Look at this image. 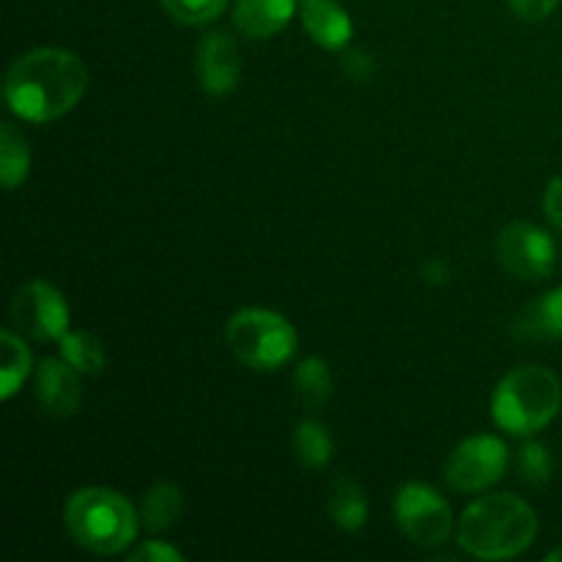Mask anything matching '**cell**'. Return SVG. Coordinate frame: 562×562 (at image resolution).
Instances as JSON below:
<instances>
[{
  "label": "cell",
  "mask_w": 562,
  "mask_h": 562,
  "mask_svg": "<svg viewBox=\"0 0 562 562\" xmlns=\"http://www.w3.org/2000/svg\"><path fill=\"white\" fill-rule=\"evenodd\" d=\"M88 66L60 47H36L16 58L5 75V104L27 124H49L77 108L88 91Z\"/></svg>",
  "instance_id": "6da1fadb"
},
{
  "label": "cell",
  "mask_w": 562,
  "mask_h": 562,
  "mask_svg": "<svg viewBox=\"0 0 562 562\" xmlns=\"http://www.w3.org/2000/svg\"><path fill=\"white\" fill-rule=\"evenodd\" d=\"M538 516L530 503L516 494H486L467 505L456 538L467 554L477 560H510L532 547Z\"/></svg>",
  "instance_id": "7a4b0ae2"
},
{
  "label": "cell",
  "mask_w": 562,
  "mask_h": 562,
  "mask_svg": "<svg viewBox=\"0 0 562 562\" xmlns=\"http://www.w3.org/2000/svg\"><path fill=\"white\" fill-rule=\"evenodd\" d=\"M64 525L77 547L93 554H121L137 538L140 514L132 508L124 494L88 486L66 499Z\"/></svg>",
  "instance_id": "3957f363"
},
{
  "label": "cell",
  "mask_w": 562,
  "mask_h": 562,
  "mask_svg": "<svg viewBox=\"0 0 562 562\" xmlns=\"http://www.w3.org/2000/svg\"><path fill=\"white\" fill-rule=\"evenodd\" d=\"M562 406V382L543 366H521L499 379L492 395V417L510 437L543 431Z\"/></svg>",
  "instance_id": "277c9868"
},
{
  "label": "cell",
  "mask_w": 562,
  "mask_h": 562,
  "mask_svg": "<svg viewBox=\"0 0 562 562\" xmlns=\"http://www.w3.org/2000/svg\"><path fill=\"white\" fill-rule=\"evenodd\" d=\"M231 351L250 371H280L296 355V329L285 316L263 307H245L234 313L225 329Z\"/></svg>",
  "instance_id": "5b68a950"
},
{
  "label": "cell",
  "mask_w": 562,
  "mask_h": 562,
  "mask_svg": "<svg viewBox=\"0 0 562 562\" xmlns=\"http://www.w3.org/2000/svg\"><path fill=\"white\" fill-rule=\"evenodd\" d=\"M393 514L398 527L417 547H442L453 532V510L426 483H406L395 494Z\"/></svg>",
  "instance_id": "8992f818"
},
{
  "label": "cell",
  "mask_w": 562,
  "mask_h": 562,
  "mask_svg": "<svg viewBox=\"0 0 562 562\" xmlns=\"http://www.w3.org/2000/svg\"><path fill=\"white\" fill-rule=\"evenodd\" d=\"M505 467H508V448L503 439L492 434H475L450 453L445 481L456 492L475 494L494 486L505 475Z\"/></svg>",
  "instance_id": "52a82bcc"
},
{
  "label": "cell",
  "mask_w": 562,
  "mask_h": 562,
  "mask_svg": "<svg viewBox=\"0 0 562 562\" xmlns=\"http://www.w3.org/2000/svg\"><path fill=\"white\" fill-rule=\"evenodd\" d=\"M497 258L514 278L541 283L552 278L558 247L552 236L530 223H510L497 236Z\"/></svg>",
  "instance_id": "ba28073f"
},
{
  "label": "cell",
  "mask_w": 562,
  "mask_h": 562,
  "mask_svg": "<svg viewBox=\"0 0 562 562\" xmlns=\"http://www.w3.org/2000/svg\"><path fill=\"white\" fill-rule=\"evenodd\" d=\"M69 302L47 280H31L20 285L11 300V322L36 340L58 344L69 333Z\"/></svg>",
  "instance_id": "9c48e42d"
},
{
  "label": "cell",
  "mask_w": 562,
  "mask_h": 562,
  "mask_svg": "<svg viewBox=\"0 0 562 562\" xmlns=\"http://www.w3.org/2000/svg\"><path fill=\"white\" fill-rule=\"evenodd\" d=\"M195 75L209 97H228L241 77V55L234 38L223 31H212L195 49Z\"/></svg>",
  "instance_id": "30bf717a"
},
{
  "label": "cell",
  "mask_w": 562,
  "mask_h": 562,
  "mask_svg": "<svg viewBox=\"0 0 562 562\" xmlns=\"http://www.w3.org/2000/svg\"><path fill=\"white\" fill-rule=\"evenodd\" d=\"M82 373L71 368L69 362L60 360H44L36 366L33 373V390H36V401L42 412L53 417H75L82 406Z\"/></svg>",
  "instance_id": "8fae6325"
},
{
  "label": "cell",
  "mask_w": 562,
  "mask_h": 562,
  "mask_svg": "<svg viewBox=\"0 0 562 562\" xmlns=\"http://www.w3.org/2000/svg\"><path fill=\"white\" fill-rule=\"evenodd\" d=\"M300 16L307 36L324 49L349 47L355 22L338 0H300Z\"/></svg>",
  "instance_id": "7c38bea8"
},
{
  "label": "cell",
  "mask_w": 562,
  "mask_h": 562,
  "mask_svg": "<svg viewBox=\"0 0 562 562\" xmlns=\"http://www.w3.org/2000/svg\"><path fill=\"white\" fill-rule=\"evenodd\" d=\"M300 11V0H236L234 25L247 38H272Z\"/></svg>",
  "instance_id": "4fadbf2b"
},
{
  "label": "cell",
  "mask_w": 562,
  "mask_h": 562,
  "mask_svg": "<svg viewBox=\"0 0 562 562\" xmlns=\"http://www.w3.org/2000/svg\"><path fill=\"white\" fill-rule=\"evenodd\" d=\"M514 333L530 340H562V285L538 296L519 316Z\"/></svg>",
  "instance_id": "5bb4252c"
},
{
  "label": "cell",
  "mask_w": 562,
  "mask_h": 562,
  "mask_svg": "<svg viewBox=\"0 0 562 562\" xmlns=\"http://www.w3.org/2000/svg\"><path fill=\"white\" fill-rule=\"evenodd\" d=\"M31 176V146L11 121L0 124V181L5 192H14Z\"/></svg>",
  "instance_id": "9a60e30c"
},
{
  "label": "cell",
  "mask_w": 562,
  "mask_h": 562,
  "mask_svg": "<svg viewBox=\"0 0 562 562\" xmlns=\"http://www.w3.org/2000/svg\"><path fill=\"white\" fill-rule=\"evenodd\" d=\"M181 510H184L181 488L173 483H157L140 499V525L148 532H165L181 519Z\"/></svg>",
  "instance_id": "2e32d148"
},
{
  "label": "cell",
  "mask_w": 562,
  "mask_h": 562,
  "mask_svg": "<svg viewBox=\"0 0 562 562\" xmlns=\"http://www.w3.org/2000/svg\"><path fill=\"white\" fill-rule=\"evenodd\" d=\"M329 516L344 532H360L368 521V497L360 483L338 477L329 492Z\"/></svg>",
  "instance_id": "e0dca14e"
},
{
  "label": "cell",
  "mask_w": 562,
  "mask_h": 562,
  "mask_svg": "<svg viewBox=\"0 0 562 562\" xmlns=\"http://www.w3.org/2000/svg\"><path fill=\"white\" fill-rule=\"evenodd\" d=\"M0 351H3V366H0V398L11 401L20 393L22 382L31 376L33 357L27 351V346L22 344L20 335H14L11 329L0 333Z\"/></svg>",
  "instance_id": "ac0fdd59"
},
{
  "label": "cell",
  "mask_w": 562,
  "mask_h": 562,
  "mask_svg": "<svg viewBox=\"0 0 562 562\" xmlns=\"http://www.w3.org/2000/svg\"><path fill=\"white\" fill-rule=\"evenodd\" d=\"M60 357L69 362L71 368L82 373V376H97L108 366V355H104L102 340L86 329H69L64 338L58 340Z\"/></svg>",
  "instance_id": "d6986e66"
},
{
  "label": "cell",
  "mask_w": 562,
  "mask_h": 562,
  "mask_svg": "<svg viewBox=\"0 0 562 562\" xmlns=\"http://www.w3.org/2000/svg\"><path fill=\"white\" fill-rule=\"evenodd\" d=\"M333 437H329V431L324 428V423L307 417V420H302L300 426H296L294 453L305 470H324V467L333 461Z\"/></svg>",
  "instance_id": "ffe728a7"
},
{
  "label": "cell",
  "mask_w": 562,
  "mask_h": 562,
  "mask_svg": "<svg viewBox=\"0 0 562 562\" xmlns=\"http://www.w3.org/2000/svg\"><path fill=\"white\" fill-rule=\"evenodd\" d=\"M294 387L302 404L311 406V409L327 404L329 395H333V373H329L327 362L322 357L302 360L294 371Z\"/></svg>",
  "instance_id": "44dd1931"
},
{
  "label": "cell",
  "mask_w": 562,
  "mask_h": 562,
  "mask_svg": "<svg viewBox=\"0 0 562 562\" xmlns=\"http://www.w3.org/2000/svg\"><path fill=\"white\" fill-rule=\"evenodd\" d=\"M552 453L541 442H525L516 456V472L527 486H547L552 481Z\"/></svg>",
  "instance_id": "7402d4cb"
},
{
  "label": "cell",
  "mask_w": 562,
  "mask_h": 562,
  "mask_svg": "<svg viewBox=\"0 0 562 562\" xmlns=\"http://www.w3.org/2000/svg\"><path fill=\"white\" fill-rule=\"evenodd\" d=\"M159 3L181 25H209L223 14L228 0H159Z\"/></svg>",
  "instance_id": "603a6c76"
},
{
  "label": "cell",
  "mask_w": 562,
  "mask_h": 562,
  "mask_svg": "<svg viewBox=\"0 0 562 562\" xmlns=\"http://www.w3.org/2000/svg\"><path fill=\"white\" fill-rule=\"evenodd\" d=\"M130 562H184V554L165 541H146L130 554Z\"/></svg>",
  "instance_id": "cb8c5ba5"
},
{
  "label": "cell",
  "mask_w": 562,
  "mask_h": 562,
  "mask_svg": "<svg viewBox=\"0 0 562 562\" xmlns=\"http://www.w3.org/2000/svg\"><path fill=\"white\" fill-rule=\"evenodd\" d=\"M508 5L514 9L516 16L527 22H541L547 16L554 14V9L560 5V0H508Z\"/></svg>",
  "instance_id": "d4e9b609"
},
{
  "label": "cell",
  "mask_w": 562,
  "mask_h": 562,
  "mask_svg": "<svg viewBox=\"0 0 562 562\" xmlns=\"http://www.w3.org/2000/svg\"><path fill=\"white\" fill-rule=\"evenodd\" d=\"M543 214H547V220L554 228L562 231V176L547 184V192H543Z\"/></svg>",
  "instance_id": "484cf974"
},
{
  "label": "cell",
  "mask_w": 562,
  "mask_h": 562,
  "mask_svg": "<svg viewBox=\"0 0 562 562\" xmlns=\"http://www.w3.org/2000/svg\"><path fill=\"white\" fill-rule=\"evenodd\" d=\"M344 66H346V71H351V77H357V80H366L368 71L373 69V64L368 60V55L362 53V49H355V53L346 55Z\"/></svg>",
  "instance_id": "4316f807"
},
{
  "label": "cell",
  "mask_w": 562,
  "mask_h": 562,
  "mask_svg": "<svg viewBox=\"0 0 562 562\" xmlns=\"http://www.w3.org/2000/svg\"><path fill=\"white\" fill-rule=\"evenodd\" d=\"M423 278H426L428 285H448L453 274H450L448 263L437 261V258H434V261H428L426 267H423Z\"/></svg>",
  "instance_id": "83f0119b"
},
{
  "label": "cell",
  "mask_w": 562,
  "mask_h": 562,
  "mask_svg": "<svg viewBox=\"0 0 562 562\" xmlns=\"http://www.w3.org/2000/svg\"><path fill=\"white\" fill-rule=\"evenodd\" d=\"M547 562H562V547L554 549V552L547 554Z\"/></svg>",
  "instance_id": "f1b7e54d"
}]
</instances>
